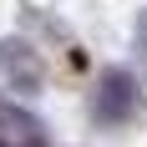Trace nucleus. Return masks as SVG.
<instances>
[{"label":"nucleus","instance_id":"f257e3e1","mask_svg":"<svg viewBox=\"0 0 147 147\" xmlns=\"http://www.w3.org/2000/svg\"><path fill=\"white\" fill-rule=\"evenodd\" d=\"M96 122L102 127H117V122H127L137 112V81L127 71H107L102 76V86H96Z\"/></svg>","mask_w":147,"mask_h":147},{"label":"nucleus","instance_id":"f03ea898","mask_svg":"<svg viewBox=\"0 0 147 147\" xmlns=\"http://www.w3.org/2000/svg\"><path fill=\"white\" fill-rule=\"evenodd\" d=\"M0 71H5V81L20 96H36L41 91V61H36V51L26 41H0Z\"/></svg>","mask_w":147,"mask_h":147},{"label":"nucleus","instance_id":"7ed1b4c3","mask_svg":"<svg viewBox=\"0 0 147 147\" xmlns=\"http://www.w3.org/2000/svg\"><path fill=\"white\" fill-rule=\"evenodd\" d=\"M0 132H5V142H10V137H20L26 147H41V127H36L30 117H20V112H10V107L0 112Z\"/></svg>","mask_w":147,"mask_h":147},{"label":"nucleus","instance_id":"20e7f679","mask_svg":"<svg viewBox=\"0 0 147 147\" xmlns=\"http://www.w3.org/2000/svg\"><path fill=\"white\" fill-rule=\"evenodd\" d=\"M132 41H137V51H142V66H147V15L137 20V36H132Z\"/></svg>","mask_w":147,"mask_h":147}]
</instances>
